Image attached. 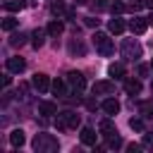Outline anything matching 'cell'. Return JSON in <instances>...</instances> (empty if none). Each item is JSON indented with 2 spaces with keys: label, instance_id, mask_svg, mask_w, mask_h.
<instances>
[{
  "label": "cell",
  "instance_id": "7c38bea8",
  "mask_svg": "<svg viewBox=\"0 0 153 153\" xmlns=\"http://www.w3.org/2000/svg\"><path fill=\"white\" fill-rule=\"evenodd\" d=\"M45 33H48V31H43V29H36V31L31 33V45H33V48H41V45L45 43Z\"/></svg>",
  "mask_w": 153,
  "mask_h": 153
},
{
  "label": "cell",
  "instance_id": "f546056e",
  "mask_svg": "<svg viewBox=\"0 0 153 153\" xmlns=\"http://www.w3.org/2000/svg\"><path fill=\"white\" fill-rule=\"evenodd\" d=\"M93 7L96 10H105V7H110V0H93Z\"/></svg>",
  "mask_w": 153,
  "mask_h": 153
},
{
  "label": "cell",
  "instance_id": "9c48e42d",
  "mask_svg": "<svg viewBox=\"0 0 153 153\" xmlns=\"http://www.w3.org/2000/svg\"><path fill=\"white\" fill-rule=\"evenodd\" d=\"M81 143L84 146H96V131L91 127H84L81 129Z\"/></svg>",
  "mask_w": 153,
  "mask_h": 153
},
{
  "label": "cell",
  "instance_id": "e0dca14e",
  "mask_svg": "<svg viewBox=\"0 0 153 153\" xmlns=\"http://www.w3.org/2000/svg\"><path fill=\"white\" fill-rule=\"evenodd\" d=\"M38 112L41 115H55L57 112V105L50 103V100H43V103H38Z\"/></svg>",
  "mask_w": 153,
  "mask_h": 153
},
{
  "label": "cell",
  "instance_id": "3957f363",
  "mask_svg": "<svg viewBox=\"0 0 153 153\" xmlns=\"http://www.w3.org/2000/svg\"><path fill=\"white\" fill-rule=\"evenodd\" d=\"M93 45H96V50H98L100 55H112V50H115L110 36L103 33V31H96V33H93Z\"/></svg>",
  "mask_w": 153,
  "mask_h": 153
},
{
  "label": "cell",
  "instance_id": "7a4b0ae2",
  "mask_svg": "<svg viewBox=\"0 0 153 153\" xmlns=\"http://www.w3.org/2000/svg\"><path fill=\"white\" fill-rule=\"evenodd\" d=\"M79 115L76 112H72V110H67V112H60L57 117H55V127L60 129V131H69V129H76L79 127Z\"/></svg>",
  "mask_w": 153,
  "mask_h": 153
},
{
  "label": "cell",
  "instance_id": "5bb4252c",
  "mask_svg": "<svg viewBox=\"0 0 153 153\" xmlns=\"http://www.w3.org/2000/svg\"><path fill=\"white\" fill-rule=\"evenodd\" d=\"M124 91L131 93V96L141 93V81H139V79H127V81H124Z\"/></svg>",
  "mask_w": 153,
  "mask_h": 153
},
{
  "label": "cell",
  "instance_id": "1f68e13d",
  "mask_svg": "<svg viewBox=\"0 0 153 153\" xmlns=\"http://www.w3.org/2000/svg\"><path fill=\"white\" fill-rule=\"evenodd\" d=\"M143 146L146 148H153V134H143Z\"/></svg>",
  "mask_w": 153,
  "mask_h": 153
},
{
  "label": "cell",
  "instance_id": "836d02e7",
  "mask_svg": "<svg viewBox=\"0 0 153 153\" xmlns=\"http://www.w3.org/2000/svg\"><path fill=\"white\" fill-rule=\"evenodd\" d=\"M10 84H12V79H10V74H5V76H2V86H10Z\"/></svg>",
  "mask_w": 153,
  "mask_h": 153
},
{
  "label": "cell",
  "instance_id": "74e56055",
  "mask_svg": "<svg viewBox=\"0 0 153 153\" xmlns=\"http://www.w3.org/2000/svg\"><path fill=\"white\" fill-rule=\"evenodd\" d=\"M151 67H153V62H151Z\"/></svg>",
  "mask_w": 153,
  "mask_h": 153
},
{
  "label": "cell",
  "instance_id": "ffe728a7",
  "mask_svg": "<svg viewBox=\"0 0 153 153\" xmlns=\"http://www.w3.org/2000/svg\"><path fill=\"white\" fill-rule=\"evenodd\" d=\"M50 12H53V14H57V17H62V14H69V12H67V7H65V2H62V0H55V2H53V5H50Z\"/></svg>",
  "mask_w": 153,
  "mask_h": 153
},
{
  "label": "cell",
  "instance_id": "4316f807",
  "mask_svg": "<svg viewBox=\"0 0 153 153\" xmlns=\"http://www.w3.org/2000/svg\"><path fill=\"white\" fill-rule=\"evenodd\" d=\"M127 10V5H122V2H110V12L112 14H122Z\"/></svg>",
  "mask_w": 153,
  "mask_h": 153
},
{
  "label": "cell",
  "instance_id": "e575fe53",
  "mask_svg": "<svg viewBox=\"0 0 153 153\" xmlns=\"http://www.w3.org/2000/svg\"><path fill=\"white\" fill-rule=\"evenodd\" d=\"M143 2H146V7H151V10H153V0H143Z\"/></svg>",
  "mask_w": 153,
  "mask_h": 153
},
{
  "label": "cell",
  "instance_id": "44dd1931",
  "mask_svg": "<svg viewBox=\"0 0 153 153\" xmlns=\"http://www.w3.org/2000/svg\"><path fill=\"white\" fill-rule=\"evenodd\" d=\"M17 26H19V19H14V17L2 19V31H12V29H17Z\"/></svg>",
  "mask_w": 153,
  "mask_h": 153
},
{
  "label": "cell",
  "instance_id": "4dcf8cb0",
  "mask_svg": "<svg viewBox=\"0 0 153 153\" xmlns=\"http://www.w3.org/2000/svg\"><path fill=\"white\" fill-rule=\"evenodd\" d=\"M143 5H146V2H141V0H139V2H131V5H127V10H129V12H139Z\"/></svg>",
  "mask_w": 153,
  "mask_h": 153
},
{
  "label": "cell",
  "instance_id": "30bf717a",
  "mask_svg": "<svg viewBox=\"0 0 153 153\" xmlns=\"http://www.w3.org/2000/svg\"><path fill=\"white\" fill-rule=\"evenodd\" d=\"M112 91H115L112 81H96L93 84V93H112Z\"/></svg>",
  "mask_w": 153,
  "mask_h": 153
},
{
  "label": "cell",
  "instance_id": "2e32d148",
  "mask_svg": "<svg viewBox=\"0 0 153 153\" xmlns=\"http://www.w3.org/2000/svg\"><path fill=\"white\" fill-rule=\"evenodd\" d=\"M103 110H105L108 115H117V112H120V103H117L115 98H108V100H103Z\"/></svg>",
  "mask_w": 153,
  "mask_h": 153
},
{
  "label": "cell",
  "instance_id": "484cf974",
  "mask_svg": "<svg viewBox=\"0 0 153 153\" xmlns=\"http://www.w3.org/2000/svg\"><path fill=\"white\" fill-rule=\"evenodd\" d=\"M120 146H122V139H120L117 134L108 136V148H120Z\"/></svg>",
  "mask_w": 153,
  "mask_h": 153
},
{
  "label": "cell",
  "instance_id": "8fae6325",
  "mask_svg": "<svg viewBox=\"0 0 153 153\" xmlns=\"http://www.w3.org/2000/svg\"><path fill=\"white\" fill-rule=\"evenodd\" d=\"M45 31H48V36H60V33L65 31V24H62L60 19H53V22L48 24V29H45Z\"/></svg>",
  "mask_w": 153,
  "mask_h": 153
},
{
  "label": "cell",
  "instance_id": "52a82bcc",
  "mask_svg": "<svg viewBox=\"0 0 153 153\" xmlns=\"http://www.w3.org/2000/svg\"><path fill=\"white\" fill-rule=\"evenodd\" d=\"M146 29H148V19H143V17H134V19L129 22V31L136 33V36H141Z\"/></svg>",
  "mask_w": 153,
  "mask_h": 153
},
{
  "label": "cell",
  "instance_id": "5b68a950",
  "mask_svg": "<svg viewBox=\"0 0 153 153\" xmlns=\"http://www.w3.org/2000/svg\"><path fill=\"white\" fill-rule=\"evenodd\" d=\"M67 84H69L74 91H84V88H86V79H84L81 72H69V74H67Z\"/></svg>",
  "mask_w": 153,
  "mask_h": 153
},
{
  "label": "cell",
  "instance_id": "277c9868",
  "mask_svg": "<svg viewBox=\"0 0 153 153\" xmlns=\"http://www.w3.org/2000/svg\"><path fill=\"white\" fill-rule=\"evenodd\" d=\"M122 55H124L127 60H139V57H141V45H139L136 41L127 38V41L122 43Z\"/></svg>",
  "mask_w": 153,
  "mask_h": 153
},
{
  "label": "cell",
  "instance_id": "8992f818",
  "mask_svg": "<svg viewBox=\"0 0 153 153\" xmlns=\"http://www.w3.org/2000/svg\"><path fill=\"white\" fill-rule=\"evenodd\" d=\"M31 86H33L38 93H45V91L50 88V79H48L45 74H33V79H31Z\"/></svg>",
  "mask_w": 153,
  "mask_h": 153
},
{
  "label": "cell",
  "instance_id": "cb8c5ba5",
  "mask_svg": "<svg viewBox=\"0 0 153 153\" xmlns=\"http://www.w3.org/2000/svg\"><path fill=\"white\" fill-rule=\"evenodd\" d=\"M50 88H53V93H55V96H62V93H65V84H62L60 79H55V81L50 84Z\"/></svg>",
  "mask_w": 153,
  "mask_h": 153
},
{
  "label": "cell",
  "instance_id": "9a60e30c",
  "mask_svg": "<svg viewBox=\"0 0 153 153\" xmlns=\"http://www.w3.org/2000/svg\"><path fill=\"white\" fill-rule=\"evenodd\" d=\"M24 141H26V136H24V131H22V129H14V131L10 134V143H12L14 148L24 146Z\"/></svg>",
  "mask_w": 153,
  "mask_h": 153
},
{
  "label": "cell",
  "instance_id": "ba28073f",
  "mask_svg": "<svg viewBox=\"0 0 153 153\" xmlns=\"http://www.w3.org/2000/svg\"><path fill=\"white\" fill-rule=\"evenodd\" d=\"M7 69H10V72H14V74L24 72V69H26L24 57H7Z\"/></svg>",
  "mask_w": 153,
  "mask_h": 153
},
{
  "label": "cell",
  "instance_id": "6da1fadb",
  "mask_svg": "<svg viewBox=\"0 0 153 153\" xmlns=\"http://www.w3.org/2000/svg\"><path fill=\"white\" fill-rule=\"evenodd\" d=\"M33 148H36L38 153H55V151L60 148V143H57V139H55L53 134L41 131V134H36V139H33Z\"/></svg>",
  "mask_w": 153,
  "mask_h": 153
},
{
  "label": "cell",
  "instance_id": "8d00e7d4",
  "mask_svg": "<svg viewBox=\"0 0 153 153\" xmlns=\"http://www.w3.org/2000/svg\"><path fill=\"white\" fill-rule=\"evenodd\" d=\"M146 19H148V24H153V14H151V17H146Z\"/></svg>",
  "mask_w": 153,
  "mask_h": 153
},
{
  "label": "cell",
  "instance_id": "83f0119b",
  "mask_svg": "<svg viewBox=\"0 0 153 153\" xmlns=\"http://www.w3.org/2000/svg\"><path fill=\"white\" fill-rule=\"evenodd\" d=\"M141 112H143V115H153V100L141 103Z\"/></svg>",
  "mask_w": 153,
  "mask_h": 153
},
{
  "label": "cell",
  "instance_id": "d6a6232c",
  "mask_svg": "<svg viewBox=\"0 0 153 153\" xmlns=\"http://www.w3.org/2000/svg\"><path fill=\"white\" fill-rule=\"evenodd\" d=\"M84 22H86V26H98V19H93V17H86Z\"/></svg>",
  "mask_w": 153,
  "mask_h": 153
},
{
  "label": "cell",
  "instance_id": "d4e9b609",
  "mask_svg": "<svg viewBox=\"0 0 153 153\" xmlns=\"http://www.w3.org/2000/svg\"><path fill=\"white\" fill-rule=\"evenodd\" d=\"M69 53H72V55H76V53L84 55V45H81L79 41H72V43H69Z\"/></svg>",
  "mask_w": 153,
  "mask_h": 153
},
{
  "label": "cell",
  "instance_id": "4fadbf2b",
  "mask_svg": "<svg viewBox=\"0 0 153 153\" xmlns=\"http://www.w3.org/2000/svg\"><path fill=\"white\" fill-rule=\"evenodd\" d=\"M108 74H110L112 79H122V76H124V65H122V62H112V65L108 67Z\"/></svg>",
  "mask_w": 153,
  "mask_h": 153
},
{
  "label": "cell",
  "instance_id": "d590c367",
  "mask_svg": "<svg viewBox=\"0 0 153 153\" xmlns=\"http://www.w3.org/2000/svg\"><path fill=\"white\" fill-rule=\"evenodd\" d=\"M74 2H76V5H86L88 0H74Z\"/></svg>",
  "mask_w": 153,
  "mask_h": 153
},
{
  "label": "cell",
  "instance_id": "7402d4cb",
  "mask_svg": "<svg viewBox=\"0 0 153 153\" xmlns=\"http://www.w3.org/2000/svg\"><path fill=\"white\" fill-rule=\"evenodd\" d=\"M22 7H24L22 0H10V2H5V10H10V12H19Z\"/></svg>",
  "mask_w": 153,
  "mask_h": 153
},
{
  "label": "cell",
  "instance_id": "ac0fdd59",
  "mask_svg": "<svg viewBox=\"0 0 153 153\" xmlns=\"http://www.w3.org/2000/svg\"><path fill=\"white\" fill-rule=\"evenodd\" d=\"M98 131H100L103 136H112V134H117V129H115V124H112L110 120H103L100 127H98Z\"/></svg>",
  "mask_w": 153,
  "mask_h": 153
},
{
  "label": "cell",
  "instance_id": "d6986e66",
  "mask_svg": "<svg viewBox=\"0 0 153 153\" xmlns=\"http://www.w3.org/2000/svg\"><path fill=\"white\" fill-rule=\"evenodd\" d=\"M108 29H110V33H122V31H124V22H122L120 17H115V19H110Z\"/></svg>",
  "mask_w": 153,
  "mask_h": 153
},
{
  "label": "cell",
  "instance_id": "603a6c76",
  "mask_svg": "<svg viewBox=\"0 0 153 153\" xmlns=\"http://www.w3.org/2000/svg\"><path fill=\"white\" fill-rule=\"evenodd\" d=\"M10 43H12L14 48H19V45H24V43H26V33H14V36L10 38Z\"/></svg>",
  "mask_w": 153,
  "mask_h": 153
},
{
  "label": "cell",
  "instance_id": "f1b7e54d",
  "mask_svg": "<svg viewBox=\"0 0 153 153\" xmlns=\"http://www.w3.org/2000/svg\"><path fill=\"white\" fill-rule=\"evenodd\" d=\"M129 127H131L134 131H143V122H141V120H129Z\"/></svg>",
  "mask_w": 153,
  "mask_h": 153
}]
</instances>
